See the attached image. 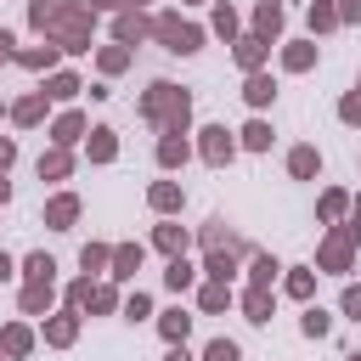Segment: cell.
I'll list each match as a JSON object with an SVG mask.
<instances>
[{
    "mask_svg": "<svg viewBox=\"0 0 361 361\" xmlns=\"http://www.w3.org/2000/svg\"><path fill=\"white\" fill-rule=\"evenodd\" d=\"M305 6H310V0H305Z\"/></svg>",
    "mask_w": 361,
    "mask_h": 361,
    "instance_id": "obj_61",
    "label": "cell"
},
{
    "mask_svg": "<svg viewBox=\"0 0 361 361\" xmlns=\"http://www.w3.org/2000/svg\"><path fill=\"white\" fill-rule=\"evenodd\" d=\"M152 248H158L164 259H175V254H186V248H192V231H186L175 214H164V220L152 226Z\"/></svg>",
    "mask_w": 361,
    "mask_h": 361,
    "instance_id": "obj_12",
    "label": "cell"
},
{
    "mask_svg": "<svg viewBox=\"0 0 361 361\" xmlns=\"http://www.w3.org/2000/svg\"><path fill=\"white\" fill-rule=\"evenodd\" d=\"M197 248H203V254H209V248H237L243 259L254 254V248H248V243H243V237H237V231H231V226H226L220 214H214L209 226H197Z\"/></svg>",
    "mask_w": 361,
    "mask_h": 361,
    "instance_id": "obj_17",
    "label": "cell"
},
{
    "mask_svg": "<svg viewBox=\"0 0 361 361\" xmlns=\"http://www.w3.org/2000/svg\"><path fill=\"white\" fill-rule=\"evenodd\" d=\"M344 361H361V350H355V355H344Z\"/></svg>",
    "mask_w": 361,
    "mask_h": 361,
    "instance_id": "obj_57",
    "label": "cell"
},
{
    "mask_svg": "<svg viewBox=\"0 0 361 361\" xmlns=\"http://www.w3.org/2000/svg\"><path fill=\"white\" fill-rule=\"evenodd\" d=\"M338 310H344L350 322H361V282H344V293H338Z\"/></svg>",
    "mask_w": 361,
    "mask_h": 361,
    "instance_id": "obj_48",
    "label": "cell"
},
{
    "mask_svg": "<svg viewBox=\"0 0 361 361\" xmlns=\"http://www.w3.org/2000/svg\"><path fill=\"white\" fill-rule=\"evenodd\" d=\"M338 23H361V0H338Z\"/></svg>",
    "mask_w": 361,
    "mask_h": 361,
    "instance_id": "obj_51",
    "label": "cell"
},
{
    "mask_svg": "<svg viewBox=\"0 0 361 361\" xmlns=\"http://www.w3.org/2000/svg\"><path fill=\"white\" fill-rule=\"evenodd\" d=\"M355 90H361V73H355Z\"/></svg>",
    "mask_w": 361,
    "mask_h": 361,
    "instance_id": "obj_59",
    "label": "cell"
},
{
    "mask_svg": "<svg viewBox=\"0 0 361 361\" xmlns=\"http://www.w3.org/2000/svg\"><path fill=\"white\" fill-rule=\"evenodd\" d=\"M56 6H62V0H28V28H34L39 39H45V28H51V17H56Z\"/></svg>",
    "mask_w": 361,
    "mask_h": 361,
    "instance_id": "obj_43",
    "label": "cell"
},
{
    "mask_svg": "<svg viewBox=\"0 0 361 361\" xmlns=\"http://www.w3.org/2000/svg\"><path fill=\"white\" fill-rule=\"evenodd\" d=\"M135 113L152 124V130H186L192 135V90L175 85V79H152L135 102Z\"/></svg>",
    "mask_w": 361,
    "mask_h": 361,
    "instance_id": "obj_1",
    "label": "cell"
},
{
    "mask_svg": "<svg viewBox=\"0 0 361 361\" xmlns=\"http://www.w3.org/2000/svg\"><path fill=\"white\" fill-rule=\"evenodd\" d=\"M152 39H158L169 56H197L203 39H209V28H197V23L180 17V11H152Z\"/></svg>",
    "mask_w": 361,
    "mask_h": 361,
    "instance_id": "obj_4",
    "label": "cell"
},
{
    "mask_svg": "<svg viewBox=\"0 0 361 361\" xmlns=\"http://www.w3.org/2000/svg\"><path fill=\"white\" fill-rule=\"evenodd\" d=\"M0 118H11V107H6V102H0Z\"/></svg>",
    "mask_w": 361,
    "mask_h": 361,
    "instance_id": "obj_56",
    "label": "cell"
},
{
    "mask_svg": "<svg viewBox=\"0 0 361 361\" xmlns=\"http://www.w3.org/2000/svg\"><path fill=\"white\" fill-rule=\"evenodd\" d=\"M85 158H90V164H113V158H118V130H113V124H90Z\"/></svg>",
    "mask_w": 361,
    "mask_h": 361,
    "instance_id": "obj_23",
    "label": "cell"
},
{
    "mask_svg": "<svg viewBox=\"0 0 361 361\" xmlns=\"http://www.w3.org/2000/svg\"><path fill=\"white\" fill-rule=\"evenodd\" d=\"M231 56H237L243 73H259V68L271 62V39H259V34H237V39H231Z\"/></svg>",
    "mask_w": 361,
    "mask_h": 361,
    "instance_id": "obj_15",
    "label": "cell"
},
{
    "mask_svg": "<svg viewBox=\"0 0 361 361\" xmlns=\"http://www.w3.org/2000/svg\"><path fill=\"white\" fill-rule=\"evenodd\" d=\"M192 147H197V158H203L209 169H226V164L237 158V130H226V124H203Z\"/></svg>",
    "mask_w": 361,
    "mask_h": 361,
    "instance_id": "obj_5",
    "label": "cell"
},
{
    "mask_svg": "<svg viewBox=\"0 0 361 361\" xmlns=\"http://www.w3.org/2000/svg\"><path fill=\"white\" fill-rule=\"evenodd\" d=\"M118 316H124V322H147V316H158V310H152V293H141V288H135V293L124 299V310H118Z\"/></svg>",
    "mask_w": 361,
    "mask_h": 361,
    "instance_id": "obj_45",
    "label": "cell"
},
{
    "mask_svg": "<svg viewBox=\"0 0 361 361\" xmlns=\"http://www.w3.org/2000/svg\"><path fill=\"white\" fill-rule=\"evenodd\" d=\"M0 203H11V180L6 175H0Z\"/></svg>",
    "mask_w": 361,
    "mask_h": 361,
    "instance_id": "obj_55",
    "label": "cell"
},
{
    "mask_svg": "<svg viewBox=\"0 0 361 361\" xmlns=\"http://www.w3.org/2000/svg\"><path fill=\"white\" fill-rule=\"evenodd\" d=\"M79 316H85V310H73V305L39 316V338H45L51 350H73V344H79Z\"/></svg>",
    "mask_w": 361,
    "mask_h": 361,
    "instance_id": "obj_6",
    "label": "cell"
},
{
    "mask_svg": "<svg viewBox=\"0 0 361 361\" xmlns=\"http://www.w3.org/2000/svg\"><path fill=\"white\" fill-rule=\"evenodd\" d=\"M355 248H361L355 220H333V226L322 231V243H316V271H327V276H350V271H355Z\"/></svg>",
    "mask_w": 361,
    "mask_h": 361,
    "instance_id": "obj_3",
    "label": "cell"
},
{
    "mask_svg": "<svg viewBox=\"0 0 361 361\" xmlns=\"http://www.w3.org/2000/svg\"><path fill=\"white\" fill-rule=\"evenodd\" d=\"M350 220H355V231H361V192L350 197Z\"/></svg>",
    "mask_w": 361,
    "mask_h": 361,
    "instance_id": "obj_54",
    "label": "cell"
},
{
    "mask_svg": "<svg viewBox=\"0 0 361 361\" xmlns=\"http://www.w3.org/2000/svg\"><path fill=\"white\" fill-rule=\"evenodd\" d=\"M164 361H192V350H186V344H169V350H164Z\"/></svg>",
    "mask_w": 361,
    "mask_h": 361,
    "instance_id": "obj_53",
    "label": "cell"
},
{
    "mask_svg": "<svg viewBox=\"0 0 361 361\" xmlns=\"http://www.w3.org/2000/svg\"><path fill=\"white\" fill-rule=\"evenodd\" d=\"M130 62H135V51H130V45H118V39L96 51V73H102V79H118V73H124Z\"/></svg>",
    "mask_w": 361,
    "mask_h": 361,
    "instance_id": "obj_32",
    "label": "cell"
},
{
    "mask_svg": "<svg viewBox=\"0 0 361 361\" xmlns=\"http://www.w3.org/2000/svg\"><path fill=\"white\" fill-rule=\"evenodd\" d=\"M203 361H243V350H237V338H209Z\"/></svg>",
    "mask_w": 361,
    "mask_h": 361,
    "instance_id": "obj_47",
    "label": "cell"
},
{
    "mask_svg": "<svg viewBox=\"0 0 361 361\" xmlns=\"http://www.w3.org/2000/svg\"><path fill=\"white\" fill-rule=\"evenodd\" d=\"M338 124L361 130V90H344V96H338Z\"/></svg>",
    "mask_w": 361,
    "mask_h": 361,
    "instance_id": "obj_46",
    "label": "cell"
},
{
    "mask_svg": "<svg viewBox=\"0 0 361 361\" xmlns=\"http://www.w3.org/2000/svg\"><path fill=\"white\" fill-rule=\"evenodd\" d=\"M141 259H147V243H113V282H130L135 271H141Z\"/></svg>",
    "mask_w": 361,
    "mask_h": 361,
    "instance_id": "obj_25",
    "label": "cell"
},
{
    "mask_svg": "<svg viewBox=\"0 0 361 361\" xmlns=\"http://www.w3.org/2000/svg\"><path fill=\"white\" fill-rule=\"evenodd\" d=\"M34 344H39V327H34V322H6V327H0V355H6V361H23Z\"/></svg>",
    "mask_w": 361,
    "mask_h": 361,
    "instance_id": "obj_13",
    "label": "cell"
},
{
    "mask_svg": "<svg viewBox=\"0 0 361 361\" xmlns=\"http://www.w3.org/2000/svg\"><path fill=\"white\" fill-rule=\"evenodd\" d=\"M350 197H355V192H344V186H327V192L316 197V220H322V226H333V220H350Z\"/></svg>",
    "mask_w": 361,
    "mask_h": 361,
    "instance_id": "obj_28",
    "label": "cell"
},
{
    "mask_svg": "<svg viewBox=\"0 0 361 361\" xmlns=\"http://www.w3.org/2000/svg\"><path fill=\"white\" fill-rule=\"evenodd\" d=\"M288 175H293V180H316V175H322V152H316L310 141H299V147L288 152Z\"/></svg>",
    "mask_w": 361,
    "mask_h": 361,
    "instance_id": "obj_35",
    "label": "cell"
},
{
    "mask_svg": "<svg viewBox=\"0 0 361 361\" xmlns=\"http://www.w3.org/2000/svg\"><path fill=\"white\" fill-rule=\"evenodd\" d=\"M316 56H322V45L305 34V39H282V51H276V62H282V73H310L316 68Z\"/></svg>",
    "mask_w": 361,
    "mask_h": 361,
    "instance_id": "obj_10",
    "label": "cell"
},
{
    "mask_svg": "<svg viewBox=\"0 0 361 361\" xmlns=\"http://www.w3.org/2000/svg\"><path fill=\"white\" fill-rule=\"evenodd\" d=\"M11 276H17V259H11L6 248H0V282H11Z\"/></svg>",
    "mask_w": 361,
    "mask_h": 361,
    "instance_id": "obj_52",
    "label": "cell"
},
{
    "mask_svg": "<svg viewBox=\"0 0 361 361\" xmlns=\"http://www.w3.org/2000/svg\"><path fill=\"white\" fill-rule=\"evenodd\" d=\"M271 305H276V293H271V288H254V282H248V288L237 293V310H243V322H254V327H265V322H271Z\"/></svg>",
    "mask_w": 361,
    "mask_h": 361,
    "instance_id": "obj_21",
    "label": "cell"
},
{
    "mask_svg": "<svg viewBox=\"0 0 361 361\" xmlns=\"http://www.w3.org/2000/svg\"><path fill=\"white\" fill-rule=\"evenodd\" d=\"M79 214H85L79 192H56V197H45V226H51V231H73Z\"/></svg>",
    "mask_w": 361,
    "mask_h": 361,
    "instance_id": "obj_11",
    "label": "cell"
},
{
    "mask_svg": "<svg viewBox=\"0 0 361 361\" xmlns=\"http://www.w3.org/2000/svg\"><path fill=\"white\" fill-rule=\"evenodd\" d=\"M243 102L254 107V113H265L271 102H276V79L259 68V73H243Z\"/></svg>",
    "mask_w": 361,
    "mask_h": 361,
    "instance_id": "obj_24",
    "label": "cell"
},
{
    "mask_svg": "<svg viewBox=\"0 0 361 361\" xmlns=\"http://www.w3.org/2000/svg\"><path fill=\"white\" fill-rule=\"evenodd\" d=\"M90 310H96V316H113V310H124V293H118V282H113V276L90 288Z\"/></svg>",
    "mask_w": 361,
    "mask_h": 361,
    "instance_id": "obj_41",
    "label": "cell"
},
{
    "mask_svg": "<svg viewBox=\"0 0 361 361\" xmlns=\"http://www.w3.org/2000/svg\"><path fill=\"white\" fill-rule=\"evenodd\" d=\"M299 333H305V338H327V333H333V316H327V310L310 299V305L299 310Z\"/></svg>",
    "mask_w": 361,
    "mask_h": 361,
    "instance_id": "obj_42",
    "label": "cell"
},
{
    "mask_svg": "<svg viewBox=\"0 0 361 361\" xmlns=\"http://www.w3.org/2000/svg\"><path fill=\"white\" fill-rule=\"evenodd\" d=\"M209 34H220L226 45L243 34V17H237V6H231V0H214V11H209Z\"/></svg>",
    "mask_w": 361,
    "mask_h": 361,
    "instance_id": "obj_31",
    "label": "cell"
},
{
    "mask_svg": "<svg viewBox=\"0 0 361 361\" xmlns=\"http://www.w3.org/2000/svg\"><path fill=\"white\" fill-rule=\"evenodd\" d=\"M79 90H85V79H79L73 68H56V73H45V96H51V102H62V107H68Z\"/></svg>",
    "mask_w": 361,
    "mask_h": 361,
    "instance_id": "obj_33",
    "label": "cell"
},
{
    "mask_svg": "<svg viewBox=\"0 0 361 361\" xmlns=\"http://www.w3.org/2000/svg\"><path fill=\"white\" fill-rule=\"evenodd\" d=\"M45 107H51V96L45 90H28V96L11 102V124L17 130H34V124H45Z\"/></svg>",
    "mask_w": 361,
    "mask_h": 361,
    "instance_id": "obj_22",
    "label": "cell"
},
{
    "mask_svg": "<svg viewBox=\"0 0 361 361\" xmlns=\"http://www.w3.org/2000/svg\"><path fill=\"white\" fill-rule=\"evenodd\" d=\"M197 147L186 141V130H158V147H152V158H158V169L164 175H175V169H186V158H192Z\"/></svg>",
    "mask_w": 361,
    "mask_h": 361,
    "instance_id": "obj_7",
    "label": "cell"
},
{
    "mask_svg": "<svg viewBox=\"0 0 361 361\" xmlns=\"http://www.w3.org/2000/svg\"><path fill=\"white\" fill-rule=\"evenodd\" d=\"M17 276H23V282H56V259H51L45 248H34V254H23Z\"/></svg>",
    "mask_w": 361,
    "mask_h": 361,
    "instance_id": "obj_38",
    "label": "cell"
},
{
    "mask_svg": "<svg viewBox=\"0 0 361 361\" xmlns=\"http://www.w3.org/2000/svg\"><path fill=\"white\" fill-rule=\"evenodd\" d=\"M96 6H85V0H62L56 6V17H51V28H45V39L51 45H62V56H85L90 45H96Z\"/></svg>",
    "mask_w": 361,
    "mask_h": 361,
    "instance_id": "obj_2",
    "label": "cell"
},
{
    "mask_svg": "<svg viewBox=\"0 0 361 361\" xmlns=\"http://www.w3.org/2000/svg\"><path fill=\"white\" fill-rule=\"evenodd\" d=\"M90 6H96V11H113V17H118V11H147V0H90Z\"/></svg>",
    "mask_w": 361,
    "mask_h": 361,
    "instance_id": "obj_49",
    "label": "cell"
},
{
    "mask_svg": "<svg viewBox=\"0 0 361 361\" xmlns=\"http://www.w3.org/2000/svg\"><path fill=\"white\" fill-rule=\"evenodd\" d=\"M305 23H310V39L344 28V23H338V0H310V6H305Z\"/></svg>",
    "mask_w": 361,
    "mask_h": 361,
    "instance_id": "obj_30",
    "label": "cell"
},
{
    "mask_svg": "<svg viewBox=\"0 0 361 361\" xmlns=\"http://www.w3.org/2000/svg\"><path fill=\"white\" fill-rule=\"evenodd\" d=\"M231 305H237L231 282H209V276L197 282V310H203V316H220V310H231Z\"/></svg>",
    "mask_w": 361,
    "mask_h": 361,
    "instance_id": "obj_27",
    "label": "cell"
},
{
    "mask_svg": "<svg viewBox=\"0 0 361 361\" xmlns=\"http://www.w3.org/2000/svg\"><path fill=\"white\" fill-rule=\"evenodd\" d=\"M152 322H158V333H164V344H186V333H192V310H180V305H169V310H158Z\"/></svg>",
    "mask_w": 361,
    "mask_h": 361,
    "instance_id": "obj_29",
    "label": "cell"
},
{
    "mask_svg": "<svg viewBox=\"0 0 361 361\" xmlns=\"http://www.w3.org/2000/svg\"><path fill=\"white\" fill-rule=\"evenodd\" d=\"M197 276H203V265H192L186 254H175V259L164 265V288H169V293H192V288H197Z\"/></svg>",
    "mask_w": 361,
    "mask_h": 361,
    "instance_id": "obj_26",
    "label": "cell"
},
{
    "mask_svg": "<svg viewBox=\"0 0 361 361\" xmlns=\"http://www.w3.org/2000/svg\"><path fill=\"white\" fill-rule=\"evenodd\" d=\"M11 164H17V141L0 135V175H11Z\"/></svg>",
    "mask_w": 361,
    "mask_h": 361,
    "instance_id": "obj_50",
    "label": "cell"
},
{
    "mask_svg": "<svg viewBox=\"0 0 361 361\" xmlns=\"http://www.w3.org/2000/svg\"><path fill=\"white\" fill-rule=\"evenodd\" d=\"M316 265H282V293L293 299V305H310L316 299Z\"/></svg>",
    "mask_w": 361,
    "mask_h": 361,
    "instance_id": "obj_18",
    "label": "cell"
},
{
    "mask_svg": "<svg viewBox=\"0 0 361 361\" xmlns=\"http://www.w3.org/2000/svg\"><path fill=\"white\" fill-rule=\"evenodd\" d=\"M113 39L130 45V51H135L141 39H152V11H118V17H113Z\"/></svg>",
    "mask_w": 361,
    "mask_h": 361,
    "instance_id": "obj_14",
    "label": "cell"
},
{
    "mask_svg": "<svg viewBox=\"0 0 361 361\" xmlns=\"http://www.w3.org/2000/svg\"><path fill=\"white\" fill-rule=\"evenodd\" d=\"M276 276H282V259H276V254H259V248H254V254H248V282H254V288H271Z\"/></svg>",
    "mask_w": 361,
    "mask_h": 361,
    "instance_id": "obj_40",
    "label": "cell"
},
{
    "mask_svg": "<svg viewBox=\"0 0 361 361\" xmlns=\"http://www.w3.org/2000/svg\"><path fill=\"white\" fill-rule=\"evenodd\" d=\"M73 175V147H45L39 152V180H68Z\"/></svg>",
    "mask_w": 361,
    "mask_h": 361,
    "instance_id": "obj_34",
    "label": "cell"
},
{
    "mask_svg": "<svg viewBox=\"0 0 361 361\" xmlns=\"http://www.w3.org/2000/svg\"><path fill=\"white\" fill-rule=\"evenodd\" d=\"M0 361H6V355H0Z\"/></svg>",
    "mask_w": 361,
    "mask_h": 361,
    "instance_id": "obj_60",
    "label": "cell"
},
{
    "mask_svg": "<svg viewBox=\"0 0 361 361\" xmlns=\"http://www.w3.org/2000/svg\"><path fill=\"white\" fill-rule=\"evenodd\" d=\"M180 6H203V0H180Z\"/></svg>",
    "mask_w": 361,
    "mask_h": 361,
    "instance_id": "obj_58",
    "label": "cell"
},
{
    "mask_svg": "<svg viewBox=\"0 0 361 361\" xmlns=\"http://www.w3.org/2000/svg\"><path fill=\"white\" fill-rule=\"evenodd\" d=\"M90 288H96V276H73V282H68V293H62V305L90 310Z\"/></svg>",
    "mask_w": 361,
    "mask_h": 361,
    "instance_id": "obj_44",
    "label": "cell"
},
{
    "mask_svg": "<svg viewBox=\"0 0 361 361\" xmlns=\"http://www.w3.org/2000/svg\"><path fill=\"white\" fill-rule=\"evenodd\" d=\"M85 135H90V118L79 107H62L51 118V147H85Z\"/></svg>",
    "mask_w": 361,
    "mask_h": 361,
    "instance_id": "obj_9",
    "label": "cell"
},
{
    "mask_svg": "<svg viewBox=\"0 0 361 361\" xmlns=\"http://www.w3.org/2000/svg\"><path fill=\"white\" fill-rule=\"evenodd\" d=\"M282 0H254V11H248V34H259V39H271V45H282Z\"/></svg>",
    "mask_w": 361,
    "mask_h": 361,
    "instance_id": "obj_8",
    "label": "cell"
},
{
    "mask_svg": "<svg viewBox=\"0 0 361 361\" xmlns=\"http://www.w3.org/2000/svg\"><path fill=\"white\" fill-rule=\"evenodd\" d=\"M11 62L28 68V73H56V68H62V45H51V39H45V45H23Z\"/></svg>",
    "mask_w": 361,
    "mask_h": 361,
    "instance_id": "obj_20",
    "label": "cell"
},
{
    "mask_svg": "<svg viewBox=\"0 0 361 361\" xmlns=\"http://www.w3.org/2000/svg\"><path fill=\"white\" fill-rule=\"evenodd\" d=\"M79 271L85 276H107L113 271V243H85L79 248Z\"/></svg>",
    "mask_w": 361,
    "mask_h": 361,
    "instance_id": "obj_37",
    "label": "cell"
},
{
    "mask_svg": "<svg viewBox=\"0 0 361 361\" xmlns=\"http://www.w3.org/2000/svg\"><path fill=\"white\" fill-rule=\"evenodd\" d=\"M237 147H243V152H271V124L254 113V118L237 130Z\"/></svg>",
    "mask_w": 361,
    "mask_h": 361,
    "instance_id": "obj_39",
    "label": "cell"
},
{
    "mask_svg": "<svg viewBox=\"0 0 361 361\" xmlns=\"http://www.w3.org/2000/svg\"><path fill=\"white\" fill-rule=\"evenodd\" d=\"M147 209H152L158 220H164V214H180V209H186V186H180V180H152V186H147Z\"/></svg>",
    "mask_w": 361,
    "mask_h": 361,
    "instance_id": "obj_16",
    "label": "cell"
},
{
    "mask_svg": "<svg viewBox=\"0 0 361 361\" xmlns=\"http://www.w3.org/2000/svg\"><path fill=\"white\" fill-rule=\"evenodd\" d=\"M237 259H243L237 248H209V254H203V276H209V282H231V276H237Z\"/></svg>",
    "mask_w": 361,
    "mask_h": 361,
    "instance_id": "obj_36",
    "label": "cell"
},
{
    "mask_svg": "<svg viewBox=\"0 0 361 361\" xmlns=\"http://www.w3.org/2000/svg\"><path fill=\"white\" fill-rule=\"evenodd\" d=\"M17 310L23 316H51L56 310V282H23L17 288Z\"/></svg>",
    "mask_w": 361,
    "mask_h": 361,
    "instance_id": "obj_19",
    "label": "cell"
}]
</instances>
